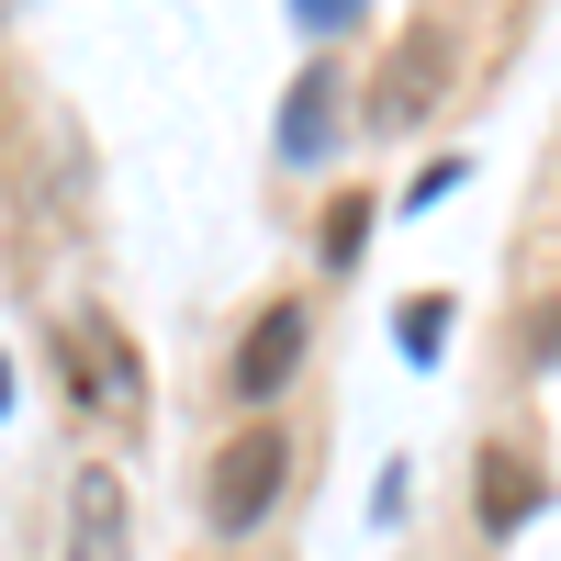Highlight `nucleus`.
Instances as JSON below:
<instances>
[{
    "mask_svg": "<svg viewBox=\"0 0 561 561\" xmlns=\"http://www.w3.org/2000/svg\"><path fill=\"white\" fill-rule=\"evenodd\" d=\"M359 237H370V203H337V214H325V259H359Z\"/></svg>",
    "mask_w": 561,
    "mask_h": 561,
    "instance_id": "8",
    "label": "nucleus"
},
{
    "mask_svg": "<svg viewBox=\"0 0 561 561\" xmlns=\"http://www.w3.org/2000/svg\"><path fill=\"white\" fill-rule=\"evenodd\" d=\"M393 337H404V359H438V337H449V293H415V304L393 314Z\"/></svg>",
    "mask_w": 561,
    "mask_h": 561,
    "instance_id": "7",
    "label": "nucleus"
},
{
    "mask_svg": "<svg viewBox=\"0 0 561 561\" xmlns=\"http://www.w3.org/2000/svg\"><path fill=\"white\" fill-rule=\"evenodd\" d=\"M280 483H293V438H280V427H248V438H225V460L203 472V517H214L225 539H248L270 505H280Z\"/></svg>",
    "mask_w": 561,
    "mask_h": 561,
    "instance_id": "1",
    "label": "nucleus"
},
{
    "mask_svg": "<svg viewBox=\"0 0 561 561\" xmlns=\"http://www.w3.org/2000/svg\"><path fill=\"white\" fill-rule=\"evenodd\" d=\"M304 12V34H337V23H359V0H293Z\"/></svg>",
    "mask_w": 561,
    "mask_h": 561,
    "instance_id": "9",
    "label": "nucleus"
},
{
    "mask_svg": "<svg viewBox=\"0 0 561 561\" xmlns=\"http://www.w3.org/2000/svg\"><path fill=\"white\" fill-rule=\"evenodd\" d=\"M325 147H337V68H304V79H293V102H280V158L314 169Z\"/></svg>",
    "mask_w": 561,
    "mask_h": 561,
    "instance_id": "4",
    "label": "nucleus"
},
{
    "mask_svg": "<svg viewBox=\"0 0 561 561\" xmlns=\"http://www.w3.org/2000/svg\"><path fill=\"white\" fill-rule=\"evenodd\" d=\"M528 359H539V370H550V359H561V304H550V314H539V348H528Z\"/></svg>",
    "mask_w": 561,
    "mask_h": 561,
    "instance_id": "10",
    "label": "nucleus"
},
{
    "mask_svg": "<svg viewBox=\"0 0 561 561\" xmlns=\"http://www.w3.org/2000/svg\"><path fill=\"white\" fill-rule=\"evenodd\" d=\"M304 337H314V325H304V304H259L248 348H237V393H248V404H270V393L304 370Z\"/></svg>",
    "mask_w": 561,
    "mask_h": 561,
    "instance_id": "3",
    "label": "nucleus"
},
{
    "mask_svg": "<svg viewBox=\"0 0 561 561\" xmlns=\"http://www.w3.org/2000/svg\"><path fill=\"white\" fill-rule=\"evenodd\" d=\"M0 404H12V359H0Z\"/></svg>",
    "mask_w": 561,
    "mask_h": 561,
    "instance_id": "11",
    "label": "nucleus"
},
{
    "mask_svg": "<svg viewBox=\"0 0 561 561\" xmlns=\"http://www.w3.org/2000/svg\"><path fill=\"white\" fill-rule=\"evenodd\" d=\"M528 505H539V472H517L505 449H483V528H494V539H517Z\"/></svg>",
    "mask_w": 561,
    "mask_h": 561,
    "instance_id": "5",
    "label": "nucleus"
},
{
    "mask_svg": "<svg viewBox=\"0 0 561 561\" xmlns=\"http://www.w3.org/2000/svg\"><path fill=\"white\" fill-rule=\"evenodd\" d=\"M57 561H135V505L113 460H79L68 472V550Z\"/></svg>",
    "mask_w": 561,
    "mask_h": 561,
    "instance_id": "2",
    "label": "nucleus"
},
{
    "mask_svg": "<svg viewBox=\"0 0 561 561\" xmlns=\"http://www.w3.org/2000/svg\"><path fill=\"white\" fill-rule=\"evenodd\" d=\"M0 12H23V0H0Z\"/></svg>",
    "mask_w": 561,
    "mask_h": 561,
    "instance_id": "12",
    "label": "nucleus"
},
{
    "mask_svg": "<svg viewBox=\"0 0 561 561\" xmlns=\"http://www.w3.org/2000/svg\"><path fill=\"white\" fill-rule=\"evenodd\" d=\"M438 68H449V57H438V34H404V57H393V90H382V113L404 124V113H415V102L438 90Z\"/></svg>",
    "mask_w": 561,
    "mask_h": 561,
    "instance_id": "6",
    "label": "nucleus"
}]
</instances>
